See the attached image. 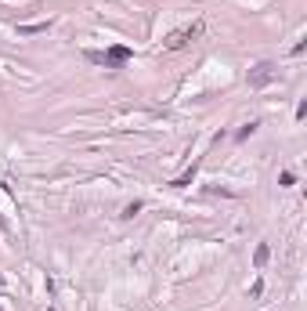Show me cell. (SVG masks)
Segmentation results:
<instances>
[{
	"label": "cell",
	"mask_w": 307,
	"mask_h": 311,
	"mask_svg": "<svg viewBox=\"0 0 307 311\" xmlns=\"http://www.w3.org/2000/svg\"><path fill=\"white\" fill-rule=\"evenodd\" d=\"M257 127H260V123H246V127H242V131H239V141H246V138H249V134H253V131H257Z\"/></svg>",
	"instance_id": "9"
},
{
	"label": "cell",
	"mask_w": 307,
	"mask_h": 311,
	"mask_svg": "<svg viewBox=\"0 0 307 311\" xmlns=\"http://www.w3.org/2000/svg\"><path fill=\"white\" fill-rule=\"evenodd\" d=\"M51 22H29V25H18V36H36V33H47Z\"/></svg>",
	"instance_id": "4"
},
{
	"label": "cell",
	"mask_w": 307,
	"mask_h": 311,
	"mask_svg": "<svg viewBox=\"0 0 307 311\" xmlns=\"http://www.w3.org/2000/svg\"><path fill=\"white\" fill-rule=\"evenodd\" d=\"M293 181H296V178H293V170H282V178H278V185H282V188H289Z\"/></svg>",
	"instance_id": "8"
},
{
	"label": "cell",
	"mask_w": 307,
	"mask_h": 311,
	"mask_svg": "<svg viewBox=\"0 0 307 311\" xmlns=\"http://www.w3.org/2000/svg\"><path fill=\"white\" fill-rule=\"evenodd\" d=\"M195 170H199V163H192V167H188V170H184V174H181V178H177V181H174V188H184V185H192V178H195Z\"/></svg>",
	"instance_id": "6"
},
{
	"label": "cell",
	"mask_w": 307,
	"mask_h": 311,
	"mask_svg": "<svg viewBox=\"0 0 307 311\" xmlns=\"http://www.w3.org/2000/svg\"><path fill=\"white\" fill-rule=\"evenodd\" d=\"M134 214H141V203H137V199H134V203H127V206H123V217H134Z\"/></svg>",
	"instance_id": "7"
},
{
	"label": "cell",
	"mask_w": 307,
	"mask_h": 311,
	"mask_svg": "<svg viewBox=\"0 0 307 311\" xmlns=\"http://www.w3.org/2000/svg\"><path fill=\"white\" fill-rule=\"evenodd\" d=\"M127 58H130V47H112L109 54H101V51H87V62H94V66H105V69L123 66Z\"/></svg>",
	"instance_id": "2"
},
{
	"label": "cell",
	"mask_w": 307,
	"mask_h": 311,
	"mask_svg": "<svg viewBox=\"0 0 307 311\" xmlns=\"http://www.w3.org/2000/svg\"><path fill=\"white\" fill-rule=\"evenodd\" d=\"M202 29H206L202 22H192V25H184V29H174V33L163 40V47H166V51H181V47H188L192 40H199Z\"/></svg>",
	"instance_id": "1"
},
{
	"label": "cell",
	"mask_w": 307,
	"mask_h": 311,
	"mask_svg": "<svg viewBox=\"0 0 307 311\" xmlns=\"http://www.w3.org/2000/svg\"><path fill=\"white\" fill-rule=\"evenodd\" d=\"M267 257H271V246H267V243H260V246H257V253H253V264H257V268H264Z\"/></svg>",
	"instance_id": "5"
},
{
	"label": "cell",
	"mask_w": 307,
	"mask_h": 311,
	"mask_svg": "<svg viewBox=\"0 0 307 311\" xmlns=\"http://www.w3.org/2000/svg\"><path fill=\"white\" fill-rule=\"evenodd\" d=\"M275 80V69L267 66V62H260V66L249 72V87H264V84H271Z\"/></svg>",
	"instance_id": "3"
}]
</instances>
